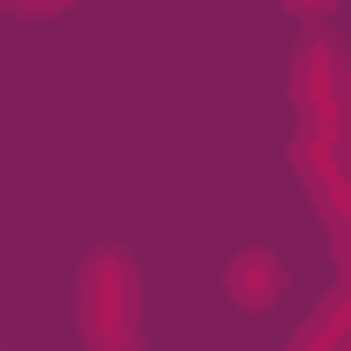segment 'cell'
<instances>
[{"mask_svg": "<svg viewBox=\"0 0 351 351\" xmlns=\"http://www.w3.org/2000/svg\"><path fill=\"white\" fill-rule=\"evenodd\" d=\"M75 324H82L88 351H135V324H142V284H135V257L122 243H101L82 263L75 284Z\"/></svg>", "mask_w": 351, "mask_h": 351, "instance_id": "1", "label": "cell"}, {"mask_svg": "<svg viewBox=\"0 0 351 351\" xmlns=\"http://www.w3.org/2000/svg\"><path fill=\"white\" fill-rule=\"evenodd\" d=\"M345 47L338 41H304L291 61V101H298V122L317 142H338L351 135V75H345Z\"/></svg>", "mask_w": 351, "mask_h": 351, "instance_id": "2", "label": "cell"}, {"mask_svg": "<svg viewBox=\"0 0 351 351\" xmlns=\"http://www.w3.org/2000/svg\"><path fill=\"white\" fill-rule=\"evenodd\" d=\"M291 169H298L311 210L331 223V237H338V250L351 263V162H345V149L338 142H317V135H298L291 142Z\"/></svg>", "mask_w": 351, "mask_h": 351, "instance_id": "3", "label": "cell"}, {"mask_svg": "<svg viewBox=\"0 0 351 351\" xmlns=\"http://www.w3.org/2000/svg\"><path fill=\"white\" fill-rule=\"evenodd\" d=\"M223 291H230V304H237V311L263 317V311L284 304V291H291V270H284V257H277L270 243H243L237 257L223 263Z\"/></svg>", "mask_w": 351, "mask_h": 351, "instance_id": "4", "label": "cell"}, {"mask_svg": "<svg viewBox=\"0 0 351 351\" xmlns=\"http://www.w3.org/2000/svg\"><path fill=\"white\" fill-rule=\"evenodd\" d=\"M75 0H0V14H21V21H47V14H68Z\"/></svg>", "mask_w": 351, "mask_h": 351, "instance_id": "5", "label": "cell"}, {"mask_svg": "<svg viewBox=\"0 0 351 351\" xmlns=\"http://www.w3.org/2000/svg\"><path fill=\"white\" fill-rule=\"evenodd\" d=\"M284 14H298V21H324V14H338V0H284Z\"/></svg>", "mask_w": 351, "mask_h": 351, "instance_id": "6", "label": "cell"}]
</instances>
